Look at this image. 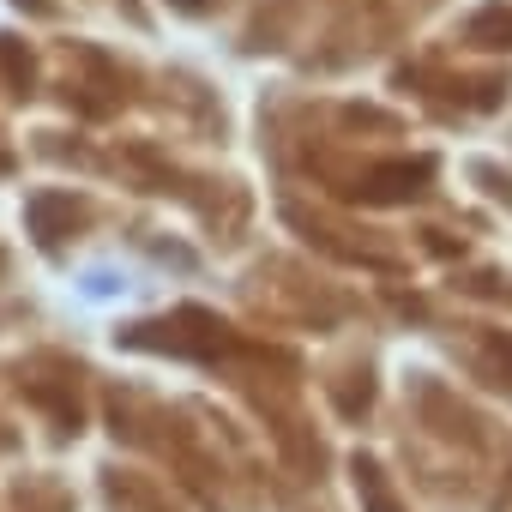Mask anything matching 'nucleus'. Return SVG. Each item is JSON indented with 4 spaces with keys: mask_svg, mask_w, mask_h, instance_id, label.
<instances>
[{
    "mask_svg": "<svg viewBox=\"0 0 512 512\" xmlns=\"http://www.w3.org/2000/svg\"><path fill=\"white\" fill-rule=\"evenodd\" d=\"M61 211H73V199H61V193H37L31 199V223H37V241L43 247L61 241Z\"/></svg>",
    "mask_w": 512,
    "mask_h": 512,
    "instance_id": "f257e3e1",
    "label": "nucleus"
},
{
    "mask_svg": "<svg viewBox=\"0 0 512 512\" xmlns=\"http://www.w3.org/2000/svg\"><path fill=\"white\" fill-rule=\"evenodd\" d=\"M470 37H476V43H488V49H512V13H506V7L476 13V19H470Z\"/></svg>",
    "mask_w": 512,
    "mask_h": 512,
    "instance_id": "f03ea898",
    "label": "nucleus"
},
{
    "mask_svg": "<svg viewBox=\"0 0 512 512\" xmlns=\"http://www.w3.org/2000/svg\"><path fill=\"white\" fill-rule=\"evenodd\" d=\"M356 482H368V494H374V500H368V512H392V500L374 488V464H368V458H356Z\"/></svg>",
    "mask_w": 512,
    "mask_h": 512,
    "instance_id": "7ed1b4c3",
    "label": "nucleus"
}]
</instances>
